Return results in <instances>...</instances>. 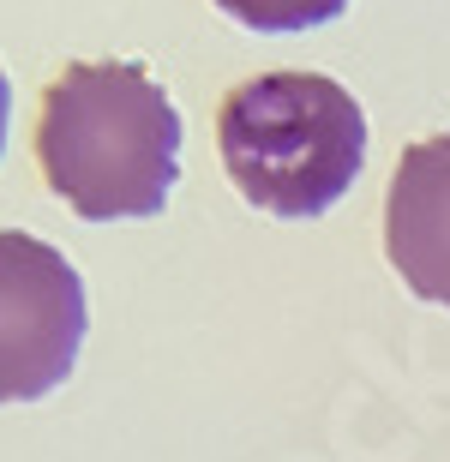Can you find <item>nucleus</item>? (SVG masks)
Here are the masks:
<instances>
[{
    "label": "nucleus",
    "mask_w": 450,
    "mask_h": 462,
    "mask_svg": "<svg viewBox=\"0 0 450 462\" xmlns=\"http://www.w3.org/2000/svg\"><path fill=\"white\" fill-rule=\"evenodd\" d=\"M384 253L420 300L450 307V133L402 151L384 205Z\"/></svg>",
    "instance_id": "20e7f679"
},
{
    "label": "nucleus",
    "mask_w": 450,
    "mask_h": 462,
    "mask_svg": "<svg viewBox=\"0 0 450 462\" xmlns=\"http://www.w3.org/2000/svg\"><path fill=\"white\" fill-rule=\"evenodd\" d=\"M228 18H241L246 31H312V24H330V18H343L348 0H216Z\"/></svg>",
    "instance_id": "39448f33"
},
{
    "label": "nucleus",
    "mask_w": 450,
    "mask_h": 462,
    "mask_svg": "<svg viewBox=\"0 0 450 462\" xmlns=\"http://www.w3.org/2000/svg\"><path fill=\"white\" fill-rule=\"evenodd\" d=\"M223 169L271 217H325L366 162V115L336 79L264 72L216 115Z\"/></svg>",
    "instance_id": "f03ea898"
},
{
    "label": "nucleus",
    "mask_w": 450,
    "mask_h": 462,
    "mask_svg": "<svg viewBox=\"0 0 450 462\" xmlns=\"http://www.w3.org/2000/svg\"><path fill=\"white\" fill-rule=\"evenodd\" d=\"M36 162L85 223L156 217L180 180V115L133 60H78L42 97Z\"/></svg>",
    "instance_id": "f257e3e1"
},
{
    "label": "nucleus",
    "mask_w": 450,
    "mask_h": 462,
    "mask_svg": "<svg viewBox=\"0 0 450 462\" xmlns=\"http://www.w3.org/2000/svg\"><path fill=\"white\" fill-rule=\"evenodd\" d=\"M85 330V282L67 253L24 228H0V402H36L67 384Z\"/></svg>",
    "instance_id": "7ed1b4c3"
},
{
    "label": "nucleus",
    "mask_w": 450,
    "mask_h": 462,
    "mask_svg": "<svg viewBox=\"0 0 450 462\" xmlns=\"http://www.w3.org/2000/svg\"><path fill=\"white\" fill-rule=\"evenodd\" d=\"M6 115H13V85H6V72H0V151H6Z\"/></svg>",
    "instance_id": "423d86ee"
}]
</instances>
